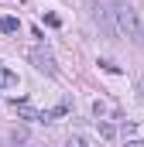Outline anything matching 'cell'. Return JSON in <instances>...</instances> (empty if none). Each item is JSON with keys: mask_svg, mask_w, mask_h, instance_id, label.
I'll return each instance as SVG.
<instances>
[{"mask_svg": "<svg viewBox=\"0 0 144 147\" xmlns=\"http://www.w3.org/2000/svg\"><path fill=\"white\" fill-rule=\"evenodd\" d=\"M127 147H144V140H127Z\"/></svg>", "mask_w": 144, "mask_h": 147, "instance_id": "cell-9", "label": "cell"}, {"mask_svg": "<svg viewBox=\"0 0 144 147\" xmlns=\"http://www.w3.org/2000/svg\"><path fill=\"white\" fill-rule=\"evenodd\" d=\"M93 113H96V116H103V113H107V103H100V99H96V103H93Z\"/></svg>", "mask_w": 144, "mask_h": 147, "instance_id": "cell-8", "label": "cell"}, {"mask_svg": "<svg viewBox=\"0 0 144 147\" xmlns=\"http://www.w3.org/2000/svg\"><path fill=\"white\" fill-rule=\"evenodd\" d=\"M31 62H35V69H38V72L55 75V58H52L48 51H41V48H38V51H31Z\"/></svg>", "mask_w": 144, "mask_h": 147, "instance_id": "cell-2", "label": "cell"}, {"mask_svg": "<svg viewBox=\"0 0 144 147\" xmlns=\"http://www.w3.org/2000/svg\"><path fill=\"white\" fill-rule=\"evenodd\" d=\"M65 147H89V144H86V137H79V134H72L69 140H65Z\"/></svg>", "mask_w": 144, "mask_h": 147, "instance_id": "cell-6", "label": "cell"}, {"mask_svg": "<svg viewBox=\"0 0 144 147\" xmlns=\"http://www.w3.org/2000/svg\"><path fill=\"white\" fill-rule=\"evenodd\" d=\"M14 110H17V116H21V120H38V116H41V113H38L35 106H28L24 99H21V103H14Z\"/></svg>", "mask_w": 144, "mask_h": 147, "instance_id": "cell-3", "label": "cell"}, {"mask_svg": "<svg viewBox=\"0 0 144 147\" xmlns=\"http://www.w3.org/2000/svg\"><path fill=\"white\" fill-rule=\"evenodd\" d=\"M113 21H117V34L130 38L134 45H144V24H141V14H137L130 3H117V7H113Z\"/></svg>", "mask_w": 144, "mask_h": 147, "instance_id": "cell-1", "label": "cell"}, {"mask_svg": "<svg viewBox=\"0 0 144 147\" xmlns=\"http://www.w3.org/2000/svg\"><path fill=\"white\" fill-rule=\"evenodd\" d=\"M7 86H17V75L10 72V69H3V65H0V89H7Z\"/></svg>", "mask_w": 144, "mask_h": 147, "instance_id": "cell-5", "label": "cell"}, {"mask_svg": "<svg viewBox=\"0 0 144 147\" xmlns=\"http://www.w3.org/2000/svg\"><path fill=\"white\" fill-rule=\"evenodd\" d=\"M100 134H103V137H107V140H110V137H113L117 130H113V123H100Z\"/></svg>", "mask_w": 144, "mask_h": 147, "instance_id": "cell-7", "label": "cell"}, {"mask_svg": "<svg viewBox=\"0 0 144 147\" xmlns=\"http://www.w3.org/2000/svg\"><path fill=\"white\" fill-rule=\"evenodd\" d=\"M137 96H144V79H141V82H137Z\"/></svg>", "mask_w": 144, "mask_h": 147, "instance_id": "cell-10", "label": "cell"}, {"mask_svg": "<svg viewBox=\"0 0 144 147\" xmlns=\"http://www.w3.org/2000/svg\"><path fill=\"white\" fill-rule=\"evenodd\" d=\"M17 28H21V21H17V17H0V34H14Z\"/></svg>", "mask_w": 144, "mask_h": 147, "instance_id": "cell-4", "label": "cell"}]
</instances>
